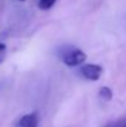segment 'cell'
Returning a JSON list of instances; mask_svg holds the SVG:
<instances>
[{"instance_id":"1","label":"cell","mask_w":126,"mask_h":127,"mask_svg":"<svg viewBox=\"0 0 126 127\" xmlns=\"http://www.w3.org/2000/svg\"><path fill=\"white\" fill-rule=\"evenodd\" d=\"M85 59H86V54L84 53L82 49H78V48L71 49L68 53H66L63 56V62L68 67L81 65Z\"/></svg>"},{"instance_id":"2","label":"cell","mask_w":126,"mask_h":127,"mask_svg":"<svg viewBox=\"0 0 126 127\" xmlns=\"http://www.w3.org/2000/svg\"><path fill=\"white\" fill-rule=\"evenodd\" d=\"M81 73L83 74L84 78L95 82V80H99V78L103 73V68L98 64H85L82 67Z\"/></svg>"},{"instance_id":"3","label":"cell","mask_w":126,"mask_h":127,"mask_svg":"<svg viewBox=\"0 0 126 127\" xmlns=\"http://www.w3.org/2000/svg\"><path fill=\"white\" fill-rule=\"evenodd\" d=\"M19 127H39V114L37 112H32V114H27L24 115L19 122Z\"/></svg>"},{"instance_id":"4","label":"cell","mask_w":126,"mask_h":127,"mask_svg":"<svg viewBox=\"0 0 126 127\" xmlns=\"http://www.w3.org/2000/svg\"><path fill=\"white\" fill-rule=\"evenodd\" d=\"M99 96H100L103 100H105V101H110V100L113 99V91H111L110 88L103 86V88L99 90Z\"/></svg>"},{"instance_id":"5","label":"cell","mask_w":126,"mask_h":127,"mask_svg":"<svg viewBox=\"0 0 126 127\" xmlns=\"http://www.w3.org/2000/svg\"><path fill=\"white\" fill-rule=\"evenodd\" d=\"M56 0H40L39 1V7L41 10H48L54 5Z\"/></svg>"},{"instance_id":"6","label":"cell","mask_w":126,"mask_h":127,"mask_svg":"<svg viewBox=\"0 0 126 127\" xmlns=\"http://www.w3.org/2000/svg\"><path fill=\"white\" fill-rule=\"evenodd\" d=\"M5 56H6V46L0 42V64L5 61Z\"/></svg>"},{"instance_id":"7","label":"cell","mask_w":126,"mask_h":127,"mask_svg":"<svg viewBox=\"0 0 126 127\" xmlns=\"http://www.w3.org/2000/svg\"><path fill=\"white\" fill-rule=\"evenodd\" d=\"M115 127H126V117L121 119L120 121H118V122L115 124Z\"/></svg>"},{"instance_id":"8","label":"cell","mask_w":126,"mask_h":127,"mask_svg":"<svg viewBox=\"0 0 126 127\" xmlns=\"http://www.w3.org/2000/svg\"><path fill=\"white\" fill-rule=\"evenodd\" d=\"M104 127H115V124H108L106 126H104Z\"/></svg>"},{"instance_id":"9","label":"cell","mask_w":126,"mask_h":127,"mask_svg":"<svg viewBox=\"0 0 126 127\" xmlns=\"http://www.w3.org/2000/svg\"><path fill=\"white\" fill-rule=\"evenodd\" d=\"M20 1H25V0H20Z\"/></svg>"}]
</instances>
